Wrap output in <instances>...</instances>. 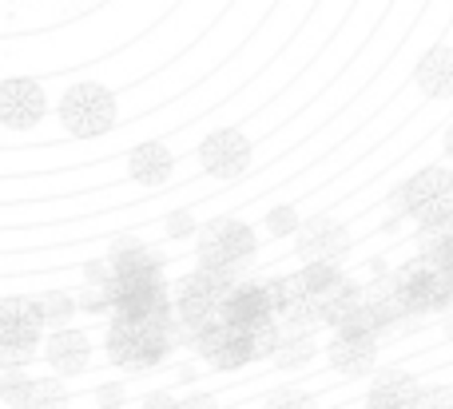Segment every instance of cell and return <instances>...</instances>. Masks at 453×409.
<instances>
[{"label":"cell","instance_id":"1","mask_svg":"<svg viewBox=\"0 0 453 409\" xmlns=\"http://www.w3.org/2000/svg\"><path fill=\"white\" fill-rule=\"evenodd\" d=\"M175 330H180V318H175V307L159 310V314L148 318H124L111 314L108 322V358L124 370H151L159 366L175 346Z\"/></svg>","mask_w":453,"mask_h":409},{"label":"cell","instance_id":"2","mask_svg":"<svg viewBox=\"0 0 453 409\" xmlns=\"http://www.w3.org/2000/svg\"><path fill=\"white\" fill-rule=\"evenodd\" d=\"M231 286H234V270H219V267H199L172 286L175 291L172 307L175 318H180V330H188V338H196L203 326H211L219 318Z\"/></svg>","mask_w":453,"mask_h":409},{"label":"cell","instance_id":"3","mask_svg":"<svg viewBox=\"0 0 453 409\" xmlns=\"http://www.w3.org/2000/svg\"><path fill=\"white\" fill-rule=\"evenodd\" d=\"M386 291L398 299V307L406 310V318H422V314H441V310L453 307V283L449 275L430 262L422 254L418 262H406L398 275L390 278Z\"/></svg>","mask_w":453,"mask_h":409},{"label":"cell","instance_id":"4","mask_svg":"<svg viewBox=\"0 0 453 409\" xmlns=\"http://www.w3.org/2000/svg\"><path fill=\"white\" fill-rule=\"evenodd\" d=\"M40 334H44V314L36 299H8L0 302V366H28L36 358Z\"/></svg>","mask_w":453,"mask_h":409},{"label":"cell","instance_id":"5","mask_svg":"<svg viewBox=\"0 0 453 409\" xmlns=\"http://www.w3.org/2000/svg\"><path fill=\"white\" fill-rule=\"evenodd\" d=\"M60 124L76 140H96V135L116 127V95L104 84H76L60 100Z\"/></svg>","mask_w":453,"mask_h":409},{"label":"cell","instance_id":"6","mask_svg":"<svg viewBox=\"0 0 453 409\" xmlns=\"http://www.w3.org/2000/svg\"><path fill=\"white\" fill-rule=\"evenodd\" d=\"M255 231L242 219H215L199 231V267L239 270L242 262L255 259Z\"/></svg>","mask_w":453,"mask_h":409},{"label":"cell","instance_id":"7","mask_svg":"<svg viewBox=\"0 0 453 409\" xmlns=\"http://www.w3.org/2000/svg\"><path fill=\"white\" fill-rule=\"evenodd\" d=\"M191 342H196V350L207 358V366H215V370H242L247 362L258 358L255 334L234 326V322H226V318H215V322L203 326Z\"/></svg>","mask_w":453,"mask_h":409},{"label":"cell","instance_id":"8","mask_svg":"<svg viewBox=\"0 0 453 409\" xmlns=\"http://www.w3.org/2000/svg\"><path fill=\"white\" fill-rule=\"evenodd\" d=\"M199 163L215 179H239L250 167V140L242 132H234V127H219V132H211L199 143Z\"/></svg>","mask_w":453,"mask_h":409},{"label":"cell","instance_id":"9","mask_svg":"<svg viewBox=\"0 0 453 409\" xmlns=\"http://www.w3.org/2000/svg\"><path fill=\"white\" fill-rule=\"evenodd\" d=\"M295 246H298V259L306 262H338L346 254V246H350V235H346L342 223L319 215L311 223H298Z\"/></svg>","mask_w":453,"mask_h":409},{"label":"cell","instance_id":"10","mask_svg":"<svg viewBox=\"0 0 453 409\" xmlns=\"http://www.w3.org/2000/svg\"><path fill=\"white\" fill-rule=\"evenodd\" d=\"M44 87L36 80H4L0 84V124L4 127H36L40 116H44Z\"/></svg>","mask_w":453,"mask_h":409},{"label":"cell","instance_id":"11","mask_svg":"<svg viewBox=\"0 0 453 409\" xmlns=\"http://www.w3.org/2000/svg\"><path fill=\"white\" fill-rule=\"evenodd\" d=\"M378 342L382 338L334 330V338H330V346H326V358L338 374H346V378H362V374L374 370V362H378Z\"/></svg>","mask_w":453,"mask_h":409},{"label":"cell","instance_id":"12","mask_svg":"<svg viewBox=\"0 0 453 409\" xmlns=\"http://www.w3.org/2000/svg\"><path fill=\"white\" fill-rule=\"evenodd\" d=\"M44 358L56 374L72 378V374L88 370V362H92V342H88L84 330H56L44 346Z\"/></svg>","mask_w":453,"mask_h":409},{"label":"cell","instance_id":"13","mask_svg":"<svg viewBox=\"0 0 453 409\" xmlns=\"http://www.w3.org/2000/svg\"><path fill=\"white\" fill-rule=\"evenodd\" d=\"M422 402H426V394L414 374L386 370V374H378L374 386H370V405H378V409H410Z\"/></svg>","mask_w":453,"mask_h":409},{"label":"cell","instance_id":"14","mask_svg":"<svg viewBox=\"0 0 453 409\" xmlns=\"http://www.w3.org/2000/svg\"><path fill=\"white\" fill-rule=\"evenodd\" d=\"M453 183V167H426V171H418L414 179H406L398 187V195H394V203H398L402 215H410L414 219L418 211H422L426 203H430L438 191H446Z\"/></svg>","mask_w":453,"mask_h":409},{"label":"cell","instance_id":"15","mask_svg":"<svg viewBox=\"0 0 453 409\" xmlns=\"http://www.w3.org/2000/svg\"><path fill=\"white\" fill-rule=\"evenodd\" d=\"M127 175L143 187H159L172 179V151L164 143H140L127 151Z\"/></svg>","mask_w":453,"mask_h":409},{"label":"cell","instance_id":"16","mask_svg":"<svg viewBox=\"0 0 453 409\" xmlns=\"http://www.w3.org/2000/svg\"><path fill=\"white\" fill-rule=\"evenodd\" d=\"M418 87H422L430 100H441V95H453V48L449 44H438L422 56L414 72Z\"/></svg>","mask_w":453,"mask_h":409},{"label":"cell","instance_id":"17","mask_svg":"<svg viewBox=\"0 0 453 409\" xmlns=\"http://www.w3.org/2000/svg\"><path fill=\"white\" fill-rule=\"evenodd\" d=\"M358 302H362V286L354 283V278H346V275L334 278V283L319 294V326H330V330H334V326L342 322L354 307H358Z\"/></svg>","mask_w":453,"mask_h":409},{"label":"cell","instance_id":"18","mask_svg":"<svg viewBox=\"0 0 453 409\" xmlns=\"http://www.w3.org/2000/svg\"><path fill=\"white\" fill-rule=\"evenodd\" d=\"M159 259L148 251L143 243H135V239H119L116 246H111L108 254V270L111 278H124V275H140V270H156Z\"/></svg>","mask_w":453,"mask_h":409},{"label":"cell","instance_id":"19","mask_svg":"<svg viewBox=\"0 0 453 409\" xmlns=\"http://www.w3.org/2000/svg\"><path fill=\"white\" fill-rule=\"evenodd\" d=\"M32 398H36V378H28V374H24V366L4 370V378H0V402L32 405Z\"/></svg>","mask_w":453,"mask_h":409},{"label":"cell","instance_id":"20","mask_svg":"<svg viewBox=\"0 0 453 409\" xmlns=\"http://www.w3.org/2000/svg\"><path fill=\"white\" fill-rule=\"evenodd\" d=\"M274 354H279V366H303V362H311V354H314V338L306 330H290L279 338Z\"/></svg>","mask_w":453,"mask_h":409},{"label":"cell","instance_id":"21","mask_svg":"<svg viewBox=\"0 0 453 409\" xmlns=\"http://www.w3.org/2000/svg\"><path fill=\"white\" fill-rule=\"evenodd\" d=\"M36 302H40V314H44V326L48 322H68L72 310H76V302H72L64 291H48V294H40Z\"/></svg>","mask_w":453,"mask_h":409},{"label":"cell","instance_id":"22","mask_svg":"<svg viewBox=\"0 0 453 409\" xmlns=\"http://www.w3.org/2000/svg\"><path fill=\"white\" fill-rule=\"evenodd\" d=\"M266 235H274V239H287V235H295L298 231V215L290 211V207H274L271 215H266Z\"/></svg>","mask_w":453,"mask_h":409},{"label":"cell","instance_id":"23","mask_svg":"<svg viewBox=\"0 0 453 409\" xmlns=\"http://www.w3.org/2000/svg\"><path fill=\"white\" fill-rule=\"evenodd\" d=\"M68 402V390L60 386V382H36V398H32V405H64Z\"/></svg>","mask_w":453,"mask_h":409},{"label":"cell","instance_id":"24","mask_svg":"<svg viewBox=\"0 0 453 409\" xmlns=\"http://www.w3.org/2000/svg\"><path fill=\"white\" fill-rule=\"evenodd\" d=\"M167 235H175V239L196 235V215H191V211H175L172 219H167Z\"/></svg>","mask_w":453,"mask_h":409},{"label":"cell","instance_id":"25","mask_svg":"<svg viewBox=\"0 0 453 409\" xmlns=\"http://www.w3.org/2000/svg\"><path fill=\"white\" fill-rule=\"evenodd\" d=\"M446 155L453 159V127H449V132H446Z\"/></svg>","mask_w":453,"mask_h":409}]
</instances>
